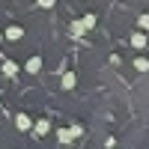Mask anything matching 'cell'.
<instances>
[{"mask_svg": "<svg viewBox=\"0 0 149 149\" xmlns=\"http://www.w3.org/2000/svg\"><path fill=\"white\" fill-rule=\"evenodd\" d=\"M134 69H137V72H149V60L146 57H137V60H134Z\"/></svg>", "mask_w": 149, "mask_h": 149, "instance_id": "30bf717a", "label": "cell"}, {"mask_svg": "<svg viewBox=\"0 0 149 149\" xmlns=\"http://www.w3.org/2000/svg\"><path fill=\"white\" fill-rule=\"evenodd\" d=\"M45 131H48V122H45V119H39V122L33 125V134H36V137H42Z\"/></svg>", "mask_w": 149, "mask_h": 149, "instance_id": "ba28073f", "label": "cell"}, {"mask_svg": "<svg viewBox=\"0 0 149 149\" xmlns=\"http://www.w3.org/2000/svg\"><path fill=\"white\" fill-rule=\"evenodd\" d=\"M3 39H6V33H3V30H0V42H3Z\"/></svg>", "mask_w": 149, "mask_h": 149, "instance_id": "5bb4252c", "label": "cell"}, {"mask_svg": "<svg viewBox=\"0 0 149 149\" xmlns=\"http://www.w3.org/2000/svg\"><path fill=\"white\" fill-rule=\"evenodd\" d=\"M84 24H86V30L95 27V15H86V18H84Z\"/></svg>", "mask_w": 149, "mask_h": 149, "instance_id": "7c38bea8", "label": "cell"}, {"mask_svg": "<svg viewBox=\"0 0 149 149\" xmlns=\"http://www.w3.org/2000/svg\"><path fill=\"white\" fill-rule=\"evenodd\" d=\"M74 84H78V78H74L72 72H66L63 74V90H74Z\"/></svg>", "mask_w": 149, "mask_h": 149, "instance_id": "52a82bcc", "label": "cell"}, {"mask_svg": "<svg viewBox=\"0 0 149 149\" xmlns=\"http://www.w3.org/2000/svg\"><path fill=\"white\" fill-rule=\"evenodd\" d=\"M57 137H60V143H72V140H74V131H72V128H60Z\"/></svg>", "mask_w": 149, "mask_h": 149, "instance_id": "277c9868", "label": "cell"}, {"mask_svg": "<svg viewBox=\"0 0 149 149\" xmlns=\"http://www.w3.org/2000/svg\"><path fill=\"white\" fill-rule=\"evenodd\" d=\"M24 69H27L30 74H36V72L42 69V60H39V57H30V60H27V66H24Z\"/></svg>", "mask_w": 149, "mask_h": 149, "instance_id": "3957f363", "label": "cell"}, {"mask_svg": "<svg viewBox=\"0 0 149 149\" xmlns=\"http://www.w3.org/2000/svg\"><path fill=\"white\" fill-rule=\"evenodd\" d=\"M15 125H18L21 131H33V119H30L27 113H18V116H15Z\"/></svg>", "mask_w": 149, "mask_h": 149, "instance_id": "6da1fadb", "label": "cell"}, {"mask_svg": "<svg viewBox=\"0 0 149 149\" xmlns=\"http://www.w3.org/2000/svg\"><path fill=\"white\" fill-rule=\"evenodd\" d=\"M137 24H140L143 30H149V15H140V18H137Z\"/></svg>", "mask_w": 149, "mask_h": 149, "instance_id": "8fae6325", "label": "cell"}, {"mask_svg": "<svg viewBox=\"0 0 149 149\" xmlns=\"http://www.w3.org/2000/svg\"><path fill=\"white\" fill-rule=\"evenodd\" d=\"M146 42H149V39H146L143 33H134V36H131V45L137 48V51H140V48H146Z\"/></svg>", "mask_w": 149, "mask_h": 149, "instance_id": "8992f818", "label": "cell"}, {"mask_svg": "<svg viewBox=\"0 0 149 149\" xmlns=\"http://www.w3.org/2000/svg\"><path fill=\"white\" fill-rule=\"evenodd\" d=\"M21 36H24V30L18 27V24H12V27L6 30V39H9V42H18V39H21Z\"/></svg>", "mask_w": 149, "mask_h": 149, "instance_id": "7a4b0ae2", "label": "cell"}, {"mask_svg": "<svg viewBox=\"0 0 149 149\" xmlns=\"http://www.w3.org/2000/svg\"><path fill=\"white\" fill-rule=\"evenodd\" d=\"M69 30H72V36H81V33L86 30V24H84V21H72V27H69Z\"/></svg>", "mask_w": 149, "mask_h": 149, "instance_id": "9c48e42d", "label": "cell"}, {"mask_svg": "<svg viewBox=\"0 0 149 149\" xmlns=\"http://www.w3.org/2000/svg\"><path fill=\"white\" fill-rule=\"evenodd\" d=\"M54 3H57V0H39V6H42V9H51Z\"/></svg>", "mask_w": 149, "mask_h": 149, "instance_id": "4fadbf2b", "label": "cell"}, {"mask_svg": "<svg viewBox=\"0 0 149 149\" xmlns=\"http://www.w3.org/2000/svg\"><path fill=\"white\" fill-rule=\"evenodd\" d=\"M18 63H12V60H9V63H3V74H6V78H15V74H18Z\"/></svg>", "mask_w": 149, "mask_h": 149, "instance_id": "5b68a950", "label": "cell"}]
</instances>
